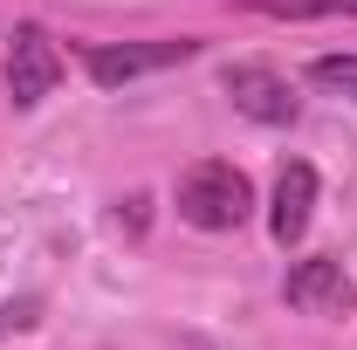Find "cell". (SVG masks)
I'll use <instances>...</instances> for the list:
<instances>
[{
    "instance_id": "cell-2",
    "label": "cell",
    "mask_w": 357,
    "mask_h": 350,
    "mask_svg": "<svg viewBox=\"0 0 357 350\" xmlns=\"http://www.w3.org/2000/svg\"><path fill=\"white\" fill-rule=\"evenodd\" d=\"M192 55H199L192 35H178V42H96L83 55V69H89L96 89H124V83H137V76L178 69V62H192Z\"/></svg>"
},
{
    "instance_id": "cell-1",
    "label": "cell",
    "mask_w": 357,
    "mask_h": 350,
    "mask_svg": "<svg viewBox=\"0 0 357 350\" xmlns=\"http://www.w3.org/2000/svg\"><path fill=\"white\" fill-rule=\"evenodd\" d=\"M248 213H255V185H248L241 165L199 158L192 172L178 178V220H185V227H199V234H234Z\"/></svg>"
},
{
    "instance_id": "cell-9",
    "label": "cell",
    "mask_w": 357,
    "mask_h": 350,
    "mask_svg": "<svg viewBox=\"0 0 357 350\" xmlns=\"http://www.w3.org/2000/svg\"><path fill=\"white\" fill-rule=\"evenodd\" d=\"M261 14H357V0H248Z\"/></svg>"
},
{
    "instance_id": "cell-3",
    "label": "cell",
    "mask_w": 357,
    "mask_h": 350,
    "mask_svg": "<svg viewBox=\"0 0 357 350\" xmlns=\"http://www.w3.org/2000/svg\"><path fill=\"white\" fill-rule=\"evenodd\" d=\"M55 83H62V48L35 21H21L7 35V96H14V110H35L42 96H55Z\"/></svg>"
},
{
    "instance_id": "cell-5",
    "label": "cell",
    "mask_w": 357,
    "mask_h": 350,
    "mask_svg": "<svg viewBox=\"0 0 357 350\" xmlns=\"http://www.w3.org/2000/svg\"><path fill=\"white\" fill-rule=\"evenodd\" d=\"M282 303L303 309V316H351L357 309V282L344 275V261L310 254V261H296L282 275Z\"/></svg>"
},
{
    "instance_id": "cell-7",
    "label": "cell",
    "mask_w": 357,
    "mask_h": 350,
    "mask_svg": "<svg viewBox=\"0 0 357 350\" xmlns=\"http://www.w3.org/2000/svg\"><path fill=\"white\" fill-rule=\"evenodd\" d=\"M310 83L357 103V55H316V62H310Z\"/></svg>"
},
{
    "instance_id": "cell-6",
    "label": "cell",
    "mask_w": 357,
    "mask_h": 350,
    "mask_svg": "<svg viewBox=\"0 0 357 350\" xmlns=\"http://www.w3.org/2000/svg\"><path fill=\"white\" fill-rule=\"evenodd\" d=\"M310 213H316V165L310 158H289L275 172V199H268V234L275 248H296L310 234Z\"/></svg>"
},
{
    "instance_id": "cell-8",
    "label": "cell",
    "mask_w": 357,
    "mask_h": 350,
    "mask_svg": "<svg viewBox=\"0 0 357 350\" xmlns=\"http://www.w3.org/2000/svg\"><path fill=\"white\" fill-rule=\"evenodd\" d=\"M42 323V296H14V303H0V344L7 337H28Z\"/></svg>"
},
{
    "instance_id": "cell-4",
    "label": "cell",
    "mask_w": 357,
    "mask_h": 350,
    "mask_svg": "<svg viewBox=\"0 0 357 350\" xmlns=\"http://www.w3.org/2000/svg\"><path fill=\"white\" fill-rule=\"evenodd\" d=\"M220 89L234 96V110L255 117V124H296V117H303V96L289 89L282 69H268V62H234L220 76Z\"/></svg>"
}]
</instances>
